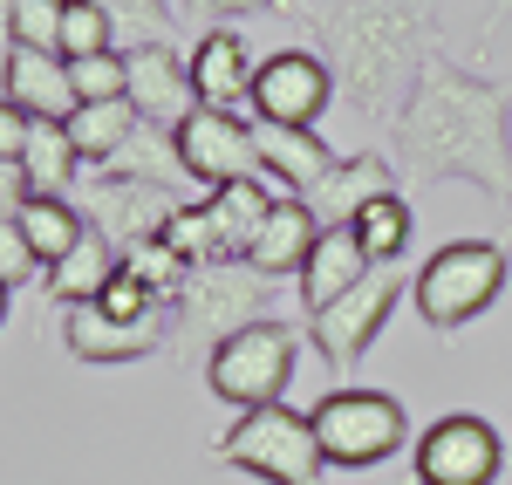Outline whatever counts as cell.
Wrapping results in <instances>:
<instances>
[{"instance_id":"obj_1","label":"cell","mask_w":512,"mask_h":485,"mask_svg":"<svg viewBox=\"0 0 512 485\" xmlns=\"http://www.w3.org/2000/svg\"><path fill=\"white\" fill-rule=\"evenodd\" d=\"M390 164L403 185H478L512 205V82L437 48L396 103Z\"/></svg>"},{"instance_id":"obj_2","label":"cell","mask_w":512,"mask_h":485,"mask_svg":"<svg viewBox=\"0 0 512 485\" xmlns=\"http://www.w3.org/2000/svg\"><path fill=\"white\" fill-rule=\"evenodd\" d=\"M308 41L335 76V96L362 123H376L390 96L403 103L437 55V7L431 0H315Z\"/></svg>"},{"instance_id":"obj_3","label":"cell","mask_w":512,"mask_h":485,"mask_svg":"<svg viewBox=\"0 0 512 485\" xmlns=\"http://www.w3.org/2000/svg\"><path fill=\"white\" fill-rule=\"evenodd\" d=\"M280 281H267L253 260H205L185 274L178 301H171V322H164V349L185 356V363H205L219 342H233L239 328L274 322Z\"/></svg>"},{"instance_id":"obj_4","label":"cell","mask_w":512,"mask_h":485,"mask_svg":"<svg viewBox=\"0 0 512 485\" xmlns=\"http://www.w3.org/2000/svg\"><path fill=\"white\" fill-rule=\"evenodd\" d=\"M506 287H512V246L506 240H444L431 260L417 267L410 301H417L424 328L458 335V328H472Z\"/></svg>"},{"instance_id":"obj_5","label":"cell","mask_w":512,"mask_h":485,"mask_svg":"<svg viewBox=\"0 0 512 485\" xmlns=\"http://www.w3.org/2000/svg\"><path fill=\"white\" fill-rule=\"evenodd\" d=\"M212 458L239 465L246 479H260V485H321V472H328L308 410H287V404L239 410V424H226L212 438Z\"/></svg>"},{"instance_id":"obj_6","label":"cell","mask_w":512,"mask_h":485,"mask_svg":"<svg viewBox=\"0 0 512 485\" xmlns=\"http://www.w3.org/2000/svg\"><path fill=\"white\" fill-rule=\"evenodd\" d=\"M294 363H301V335L274 315V322L239 328L233 342H219V349L205 356V390H212L219 404H233V410L287 404V390H294Z\"/></svg>"},{"instance_id":"obj_7","label":"cell","mask_w":512,"mask_h":485,"mask_svg":"<svg viewBox=\"0 0 512 485\" xmlns=\"http://www.w3.org/2000/svg\"><path fill=\"white\" fill-rule=\"evenodd\" d=\"M308 424H315V438H321V458L342 465V472H369V465L396 458L403 438H410L403 404H396L390 390H362V383L328 390V397L308 410Z\"/></svg>"},{"instance_id":"obj_8","label":"cell","mask_w":512,"mask_h":485,"mask_svg":"<svg viewBox=\"0 0 512 485\" xmlns=\"http://www.w3.org/2000/svg\"><path fill=\"white\" fill-rule=\"evenodd\" d=\"M403 294H410V287H403L396 267H369L335 308L308 315V342L321 349V363H328V369H355L369 349H376V335L390 328V315H396Z\"/></svg>"},{"instance_id":"obj_9","label":"cell","mask_w":512,"mask_h":485,"mask_svg":"<svg viewBox=\"0 0 512 485\" xmlns=\"http://www.w3.org/2000/svg\"><path fill=\"white\" fill-rule=\"evenodd\" d=\"M417 485H499L506 479V445L478 410H451L410 451Z\"/></svg>"},{"instance_id":"obj_10","label":"cell","mask_w":512,"mask_h":485,"mask_svg":"<svg viewBox=\"0 0 512 485\" xmlns=\"http://www.w3.org/2000/svg\"><path fill=\"white\" fill-rule=\"evenodd\" d=\"M335 103V76L315 48H280L253 76V123H287V130H315Z\"/></svg>"},{"instance_id":"obj_11","label":"cell","mask_w":512,"mask_h":485,"mask_svg":"<svg viewBox=\"0 0 512 485\" xmlns=\"http://www.w3.org/2000/svg\"><path fill=\"white\" fill-rule=\"evenodd\" d=\"M171 137H178V158H185V171H192V185H205V192L239 185V178H260L253 123L233 117V110H205V103H198Z\"/></svg>"},{"instance_id":"obj_12","label":"cell","mask_w":512,"mask_h":485,"mask_svg":"<svg viewBox=\"0 0 512 485\" xmlns=\"http://www.w3.org/2000/svg\"><path fill=\"white\" fill-rule=\"evenodd\" d=\"M69 199H76L82 212H89V226H96V233H110L123 253H130V246L164 240V226L192 205V199H178V192H158V185H123V178H103V171H89V185L69 192Z\"/></svg>"},{"instance_id":"obj_13","label":"cell","mask_w":512,"mask_h":485,"mask_svg":"<svg viewBox=\"0 0 512 485\" xmlns=\"http://www.w3.org/2000/svg\"><path fill=\"white\" fill-rule=\"evenodd\" d=\"M164 322H117V315H103L96 301H82V308H62V342H69V356L82 369H123V363H144V356H158L164 349Z\"/></svg>"},{"instance_id":"obj_14","label":"cell","mask_w":512,"mask_h":485,"mask_svg":"<svg viewBox=\"0 0 512 485\" xmlns=\"http://www.w3.org/2000/svg\"><path fill=\"white\" fill-rule=\"evenodd\" d=\"M123 76H130V103L144 123H178L198 110L192 96V55H178V41H144V48H123Z\"/></svg>"},{"instance_id":"obj_15","label":"cell","mask_w":512,"mask_h":485,"mask_svg":"<svg viewBox=\"0 0 512 485\" xmlns=\"http://www.w3.org/2000/svg\"><path fill=\"white\" fill-rule=\"evenodd\" d=\"M390 192H403L396 164L383 158V151H349V158H335V171L308 192V212L321 219V233H328V226H355L369 205L390 199Z\"/></svg>"},{"instance_id":"obj_16","label":"cell","mask_w":512,"mask_h":485,"mask_svg":"<svg viewBox=\"0 0 512 485\" xmlns=\"http://www.w3.org/2000/svg\"><path fill=\"white\" fill-rule=\"evenodd\" d=\"M253 76H260V62L233 28H205L192 41V96L205 110H233V117L253 110Z\"/></svg>"},{"instance_id":"obj_17","label":"cell","mask_w":512,"mask_h":485,"mask_svg":"<svg viewBox=\"0 0 512 485\" xmlns=\"http://www.w3.org/2000/svg\"><path fill=\"white\" fill-rule=\"evenodd\" d=\"M280 205V192L267 178H239V185H219L198 199V219H205V240H212V260H246L267 212Z\"/></svg>"},{"instance_id":"obj_18","label":"cell","mask_w":512,"mask_h":485,"mask_svg":"<svg viewBox=\"0 0 512 485\" xmlns=\"http://www.w3.org/2000/svg\"><path fill=\"white\" fill-rule=\"evenodd\" d=\"M0 96H7L14 110H28L35 123H69L76 117L69 62L48 55V48H7V62H0Z\"/></svg>"},{"instance_id":"obj_19","label":"cell","mask_w":512,"mask_h":485,"mask_svg":"<svg viewBox=\"0 0 512 485\" xmlns=\"http://www.w3.org/2000/svg\"><path fill=\"white\" fill-rule=\"evenodd\" d=\"M260 144V178L274 185L280 199H308L321 178L335 171V151L321 144L315 130H287V123H253Z\"/></svg>"},{"instance_id":"obj_20","label":"cell","mask_w":512,"mask_h":485,"mask_svg":"<svg viewBox=\"0 0 512 485\" xmlns=\"http://www.w3.org/2000/svg\"><path fill=\"white\" fill-rule=\"evenodd\" d=\"M362 274H369V253H362V240H355L349 226H328V233L315 240V253H308V267L294 274V281H301V315L335 308V301H342V294H349Z\"/></svg>"},{"instance_id":"obj_21","label":"cell","mask_w":512,"mask_h":485,"mask_svg":"<svg viewBox=\"0 0 512 485\" xmlns=\"http://www.w3.org/2000/svg\"><path fill=\"white\" fill-rule=\"evenodd\" d=\"M315 240H321V219L308 212V199H280L274 212H267V226H260V240H253L246 260H253L267 281H287V274H301V267H308Z\"/></svg>"},{"instance_id":"obj_22","label":"cell","mask_w":512,"mask_h":485,"mask_svg":"<svg viewBox=\"0 0 512 485\" xmlns=\"http://www.w3.org/2000/svg\"><path fill=\"white\" fill-rule=\"evenodd\" d=\"M103 178H123V185H158V192H178V199H185V185H192V171H185V158H178L171 123H137V137L103 164Z\"/></svg>"},{"instance_id":"obj_23","label":"cell","mask_w":512,"mask_h":485,"mask_svg":"<svg viewBox=\"0 0 512 485\" xmlns=\"http://www.w3.org/2000/svg\"><path fill=\"white\" fill-rule=\"evenodd\" d=\"M123 274V246L110 233H82V246L62 260V267H48V301L55 308H82V301H103V287Z\"/></svg>"},{"instance_id":"obj_24","label":"cell","mask_w":512,"mask_h":485,"mask_svg":"<svg viewBox=\"0 0 512 485\" xmlns=\"http://www.w3.org/2000/svg\"><path fill=\"white\" fill-rule=\"evenodd\" d=\"M137 123H144V117H137V103L123 96V103H76V117L62 123V130H69V144H76L82 171H103V164L137 137Z\"/></svg>"},{"instance_id":"obj_25","label":"cell","mask_w":512,"mask_h":485,"mask_svg":"<svg viewBox=\"0 0 512 485\" xmlns=\"http://www.w3.org/2000/svg\"><path fill=\"white\" fill-rule=\"evenodd\" d=\"M14 226L28 233V246H35L41 267H62V260L82 246V233H89V212H82L76 199H48V192H35V199L21 205Z\"/></svg>"},{"instance_id":"obj_26","label":"cell","mask_w":512,"mask_h":485,"mask_svg":"<svg viewBox=\"0 0 512 485\" xmlns=\"http://www.w3.org/2000/svg\"><path fill=\"white\" fill-rule=\"evenodd\" d=\"M355 240H362V253H369V267H396L403 253H410V233H417V212H410V199L403 192H390V199H376L362 219L349 226Z\"/></svg>"},{"instance_id":"obj_27","label":"cell","mask_w":512,"mask_h":485,"mask_svg":"<svg viewBox=\"0 0 512 485\" xmlns=\"http://www.w3.org/2000/svg\"><path fill=\"white\" fill-rule=\"evenodd\" d=\"M21 171H28V185H35V192H48V199H69V192H76V171H82L76 144H69V130H62V123H35Z\"/></svg>"},{"instance_id":"obj_28","label":"cell","mask_w":512,"mask_h":485,"mask_svg":"<svg viewBox=\"0 0 512 485\" xmlns=\"http://www.w3.org/2000/svg\"><path fill=\"white\" fill-rule=\"evenodd\" d=\"M117 28V48H144V41H171V0H96Z\"/></svg>"},{"instance_id":"obj_29","label":"cell","mask_w":512,"mask_h":485,"mask_svg":"<svg viewBox=\"0 0 512 485\" xmlns=\"http://www.w3.org/2000/svg\"><path fill=\"white\" fill-rule=\"evenodd\" d=\"M62 14H69V0H14L7 48H48V55H62Z\"/></svg>"},{"instance_id":"obj_30","label":"cell","mask_w":512,"mask_h":485,"mask_svg":"<svg viewBox=\"0 0 512 485\" xmlns=\"http://www.w3.org/2000/svg\"><path fill=\"white\" fill-rule=\"evenodd\" d=\"M117 48V28L96 0H69L62 14V62H82V55H110Z\"/></svg>"},{"instance_id":"obj_31","label":"cell","mask_w":512,"mask_h":485,"mask_svg":"<svg viewBox=\"0 0 512 485\" xmlns=\"http://www.w3.org/2000/svg\"><path fill=\"white\" fill-rule=\"evenodd\" d=\"M69 82H76V103H123V96H130V76H123V48L69 62Z\"/></svg>"},{"instance_id":"obj_32","label":"cell","mask_w":512,"mask_h":485,"mask_svg":"<svg viewBox=\"0 0 512 485\" xmlns=\"http://www.w3.org/2000/svg\"><path fill=\"white\" fill-rule=\"evenodd\" d=\"M123 274H137V281L151 287L158 301H178V287H185V274H192V267H185V260H178L164 240H151V246H130V253H123Z\"/></svg>"},{"instance_id":"obj_33","label":"cell","mask_w":512,"mask_h":485,"mask_svg":"<svg viewBox=\"0 0 512 485\" xmlns=\"http://www.w3.org/2000/svg\"><path fill=\"white\" fill-rule=\"evenodd\" d=\"M28 281H48V267L35 260L28 233H21V226L7 219V226H0V287H7V294H21Z\"/></svg>"},{"instance_id":"obj_34","label":"cell","mask_w":512,"mask_h":485,"mask_svg":"<svg viewBox=\"0 0 512 485\" xmlns=\"http://www.w3.org/2000/svg\"><path fill=\"white\" fill-rule=\"evenodd\" d=\"M28 137H35V117H28V110H14V103L0 96V164H21V158H28Z\"/></svg>"},{"instance_id":"obj_35","label":"cell","mask_w":512,"mask_h":485,"mask_svg":"<svg viewBox=\"0 0 512 485\" xmlns=\"http://www.w3.org/2000/svg\"><path fill=\"white\" fill-rule=\"evenodd\" d=\"M35 199V185H28V171L21 164H0V226L7 219H21V205Z\"/></svg>"},{"instance_id":"obj_36","label":"cell","mask_w":512,"mask_h":485,"mask_svg":"<svg viewBox=\"0 0 512 485\" xmlns=\"http://www.w3.org/2000/svg\"><path fill=\"white\" fill-rule=\"evenodd\" d=\"M192 14H205L212 28H226V21H239V14H267V7H280V0H185Z\"/></svg>"},{"instance_id":"obj_37","label":"cell","mask_w":512,"mask_h":485,"mask_svg":"<svg viewBox=\"0 0 512 485\" xmlns=\"http://www.w3.org/2000/svg\"><path fill=\"white\" fill-rule=\"evenodd\" d=\"M7 21H14V0H0V35H7Z\"/></svg>"},{"instance_id":"obj_38","label":"cell","mask_w":512,"mask_h":485,"mask_svg":"<svg viewBox=\"0 0 512 485\" xmlns=\"http://www.w3.org/2000/svg\"><path fill=\"white\" fill-rule=\"evenodd\" d=\"M7 301H14V294H7V287H0V328H7Z\"/></svg>"}]
</instances>
